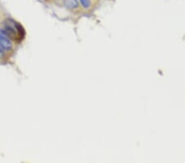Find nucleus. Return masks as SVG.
Returning a JSON list of instances; mask_svg holds the SVG:
<instances>
[{
  "instance_id": "1",
  "label": "nucleus",
  "mask_w": 185,
  "mask_h": 163,
  "mask_svg": "<svg viewBox=\"0 0 185 163\" xmlns=\"http://www.w3.org/2000/svg\"><path fill=\"white\" fill-rule=\"evenodd\" d=\"M3 32L12 39H21L24 35V30L21 25L13 19H8L4 22Z\"/></svg>"
},
{
  "instance_id": "2",
  "label": "nucleus",
  "mask_w": 185,
  "mask_h": 163,
  "mask_svg": "<svg viewBox=\"0 0 185 163\" xmlns=\"http://www.w3.org/2000/svg\"><path fill=\"white\" fill-rule=\"evenodd\" d=\"M12 47L13 44L8 38V35L3 32V31L0 30V53H3V51L10 50Z\"/></svg>"
},
{
  "instance_id": "3",
  "label": "nucleus",
  "mask_w": 185,
  "mask_h": 163,
  "mask_svg": "<svg viewBox=\"0 0 185 163\" xmlns=\"http://www.w3.org/2000/svg\"><path fill=\"white\" fill-rule=\"evenodd\" d=\"M63 3L65 4V7L70 10L75 9L79 6L78 0H63Z\"/></svg>"
},
{
  "instance_id": "4",
  "label": "nucleus",
  "mask_w": 185,
  "mask_h": 163,
  "mask_svg": "<svg viewBox=\"0 0 185 163\" xmlns=\"http://www.w3.org/2000/svg\"><path fill=\"white\" fill-rule=\"evenodd\" d=\"M80 2L85 8H88L91 6V0H80Z\"/></svg>"
}]
</instances>
